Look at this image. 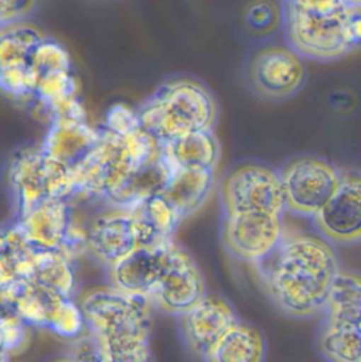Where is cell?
<instances>
[{"label":"cell","instance_id":"obj_1","mask_svg":"<svg viewBox=\"0 0 361 362\" xmlns=\"http://www.w3.org/2000/svg\"><path fill=\"white\" fill-rule=\"evenodd\" d=\"M253 264L272 301L296 318H306L323 310L330 286L340 270L333 247L310 235H283L277 246Z\"/></svg>","mask_w":361,"mask_h":362},{"label":"cell","instance_id":"obj_2","mask_svg":"<svg viewBox=\"0 0 361 362\" xmlns=\"http://www.w3.org/2000/svg\"><path fill=\"white\" fill-rule=\"evenodd\" d=\"M86 329L93 335L98 361L142 362L150 359L153 304L146 296L115 287L89 293L81 303Z\"/></svg>","mask_w":361,"mask_h":362},{"label":"cell","instance_id":"obj_3","mask_svg":"<svg viewBox=\"0 0 361 362\" xmlns=\"http://www.w3.org/2000/svg\"><path fill=\"white\" fill-rule=\"evenodd\" d=\"M136 112L140 127L164 144L195 130L212 129L217 103L202 83L181 78L160 85Z\"/></svg>","mask_w":361,"mask_h":362},{"label":"cell","instance_id":"obj_4","mask_svg":"<svg viewBox=\"0 0 361 362\" xmlns=\"http://www.w3.org/2000/svg\"><path fill=\"white\" fill-rule=\"evenodd\" d=\"M222 215L262 212L282 215L286 211L277 173L259 164H242L231 170L219 188Z\"/></svg>","mask_w":361,"mask_h":362},{"label":"cell","instance_id":"obj_5","mask_svg":"<svg viewBox=\"0 0 361 362\" xmlns=\"http://www.w3.org/2000/svg\"><path fill=\"white\" fill-rule=\"evenodd\" d=\"M277 175L286 211L314 216L336 192L341 173L324 160L304 156L287 161Z\"/></svg>","mask_w":361,"mask_h":362},{"label":"cell","instance_id":"obj_6","mask_svg":"<svg viewBox=\"0 0 361 362\" xmlns=\"http://www.w3.org/2000/svg\"><path fill=\"white\" fill-rule=\"evenodd\" d=\"M344 11L317 14L283 3L282 23L289 47L300 57L317 61L343 57L348 52L343 30Z\"/></svg>","mask_w":361,"mask_h":362},{"label":"cell","instance_id":"obj_7","mask_svg":"<svg viewBox=\"0 0 361 362\" xmlns=\"http://www.w3.org/2000/svg\"><path fill=\"white\" fill-rule=\"evenodd\" d=\"M283 238L279 215L245 212L222 215L221 240L227 252L242 262L256 263Z\"/></svg>","mask_w":361,"mask_h":362},{"label":"cell","instance_id":"obj_8","mask_svg":"<svg viewBox=\"0 0 361 362\" xmlns=\"http://www.w3.org/2000/svg\"><path fill=\"white\" fill-rule=\"evenodd\" d=\"M207 294L204 276L194 259L173 240L166 272L149 296L153 307L180 315Z\"/></svg>","mask_w":361,"mask_h":362},{"label":"cell","instance_id":"obj_9","mask_svg":"<svg viewBox=\"0 0 361 362\" xmlns=\"http://www.w3.org/2000/svg\"><path fill=\"white\" fill-rule=\"evenodd\" d=\"M178 317L185 348L204 361L210 359L224 334L239 321L227 300L210 294H205L197 304Z\"/></svg>","mask_w":361,"mask_h":362},{"label":"cell","instance_id":"obj_10","mask_svg":"<svg viewBox=\"0 0 361 362\" xmlns=\"http://www.w3.org/2000/svg\"><path fill=\"white\" fill-rule=\"evenodd\" d=\"M248 74L253 88L272 99L296 93L306 75L302 57L292 47L283 45H269L256 51Z\"/></svg>","mask_w":361,"mask_h":362},{"label":"cell","instance_id":"obj_11","mask_svg":"<svg viewBox=\"0 0 361 362\" xmlns=\"http://www.w3.org/2000/svg\"><path fill=\"white\" fill-rule=\"evenodd\" d=\"M313 218L330 240L347 243L361 239V175L341 174L336 192Z\"/></svg>","mask_w":361,"mask_h":362},{"label":"cell","instance_id":"obj_12","mask_svg":"<svg viewBox=\"0 0 361 362\" xmlns=\"http://www.w3.org/2000/svg\"><path fill=\"white\" fill-rule=\"evenodd\" d=\"M170 242L157 246H137L122 260L108 267L110 287L149 298L167 269Z\"/></svg>","mask_w":361,"mask_h":362},{"label":"cell","instance_id":"obj_13","mask_svg":"<svg viewBox=\"0 0 361 362\" xmlns=\"http://www.w3.org/2000/svg\"><path fill=\"white\" fill-rule=\"evenodd\" d=\"M137 246L130 209L113 208L110 212L101 215L86 232L85 250L106 269L122 260Z\"/></svg>","mask_w":361,"mask_h":362},{"label":"cell","instance_id":"obj_14","mask_svg":"<svg viewBox=\"0 0 361 362\" xmlns=\"http://www.w3.org/2000/svg\"><path fill=\"white\" fill-rule=\"evenodd\" d=\"M16 279L37 281L64 297L75 298L78 280L72 256L62 249L34 247L25 257L13 264Z\"/></svg>","mask_w":361,"mask_h":362},{"label":"cell","instance_id":"obj_15","mask_svg":"<svg viewBox=\"0 0 361 362\" xmlns=\"http://www.w3.org/2000/svg\"><path fill=\"white\" fill-rule=\"evenodd\" d=\"M16 221L34 247L62 249L67 252L72 226L69 201L42 199L23 215L16 216Z\"/></svg>","mask_w":361,"mask_h":362},{"label":"cell","instance_id":"obj_16","mask_svg":"<svg viewBox=\"0 0 361 362\" xmlns=\"http://www.w3.org/2000/svg\"><path fill=\"white\" fill-rule=\"evenodd\" d=\"M177 168L163 151L150 163L130 171L120 184L110 191L105 202L113 208L130 209L140 201L163 194Z\"/></svg>","mask_w":361,"mask_h":362},{"label":"cell","instance_id":"obj_17","mask_svg":"<svg viewBox=\"0 0 361 362\" xmlns=\"http://www.w3.org/2000/svg\"><path fill=\"white\" fill-rule=\"evenodd\" d=\"M7 181L13 194L16 216L47 199L45 156L37 150H24L10 163Z\"/></svg>","mask_w":361,"mask_h":362},{"label":"cell","instance_id":"obj_18","mask_svg":"<svg viewBox=\"0 0 361 362\" xmlns=\"http://www.w3.org/2000/svg\"><path fill=\"white\" fill-rule=\"evenodd\" d=\"M101 129L86 120H52L40 146V151L65 165L76 164L99 140Z\"/></svg>","mask_w":361,"mask_h":362},{"label":"cell","instance_id":"obj_19","mask_svg":"<svg viewBox=\"0 0 361 362\" xmlns=\"http://www.w3.org/2000/svg\"><path fill=\"white\" fill-rule=\"evenodd\" d=\"M130 214L139 246H157L170 242L181 219L174 205L163 194L140 201L130 208Z\"/></svg>","mask_w":361,"mask_h":362},{"label":"cell","instance_id":"obj_20","mask_svg":"<svg viewBox=\"0 0 361 362\" xmlns=\"http://www.w3.org/2000/svg\"><path fill=\"white\" fill-rule=\"evenodd\" d=\"M11 311L30 328L47 329L57 303L64 297L59 293L28 279L8 281Z\"/></svg>","mask_w":361,"mask_h":362},{"label":"cell","instance_id":"obj_21","mask_svg":"<svg viewBox=\"0 0 361 362\" xmlns=\"http://www.w3.org/2000/svg\"><path fill=\"white\" fill-rule=\"evenodd\" d=\"M161 146L170 163L180 170L214 171L221 156L212 129L195 130Z\"/></svg>","mask_w":361,"mask_h":362},{"label":"cell","instance_id":"obj_22","mask_svg":"<svg viewBox=\"0 0 361 362\" xmlns=\"http://www.w3.org/2000/svg\"><path fill=\"white\" fill-rule=\"evenodd\" d=\"M214 181V171L177 168L163 195L174 205L183 219L207 202L212 192Z\"/></svg>","mask_w":361,"mask_h":362},{"label":"cell","instance_id":"obj_23","mask_svg":"<svg viewBox=\"0 0 361 362\" xmlns=\"http://www.w3.org/2000/svg\"><path fill=\"white\" fill-rule=\"evenodd\" d=\"M321 311L328 322L361 324V276L338 270Z\"/></svg>","mask_w":361,"mask_h":362},{"label":"cell","instance_id":"obj_24","mask_svg":"<svg viewBox=\"0 0 361 362\" xmlns=\"http://www.w3.org/2000/svg\"><path fill=\"white\" fill-rule=\"evenodd\" d=\"M265 338L253 325L236 321L221 338L208 361L259 362L265 358Z\"/></svg>","mask_w":361,"mask_h":362},{"label":"cell","instance_id":"obj_25","mask_svg":"<svg viewBox=\"0 0 361 362\" xmlns=\"http://www.w3.org/2000/svg\"><path fill=\"white\" fill-rule=\"evenodd\" d=\"M319 348L334 362H361V324L324 321Z\"/></svg>","mask_w":361,"mask_h":362},{"label":"cell","instance_id":"obj_26","mask_svg":"<svg viewBox=\"0 0 361 362\" xmlns=\"http://www.w3.org/2000/svg\"><path fill=\"white\" fill-rule=\"evenodd\" d=\"M44 34L28 23H10L0 28V68L27 64L34 45Z\"/></svg>","mask_w":361,"mask_h":362},{"label":"cell","instance_id":"obj_27","mask_svg":"<svg viewBox=\"0 0 361 362\" xmlns=\"http://www.w3.org/2000/svg\"><path fill=\"white\" fill-rule=\"evenodd\" d=\"M75 95H78V83L71 69H58L38 76L33 99L44 112L51 105Z\"/></svg>","mask_w":361,"mask_h":362},{"label":"cell","instance_id":"obj_28","mask_svg":"<svg viewBox=\"0 0 361 362\" xmlns=\"http://www.w3.org/2000/svg\"><path fill=\"white\" fill-rule=\"evenodd\" d=\"M47 329H50L57 337L68 341L78 338L86 331V322L82 307L76 304L74 298L62 297L57 303L50 317Z\"/></svg>","mask_w":361,"mask_h":362},{"label":"cell","instance_id":"obj_29","mask_svg":"<svg viewBox=\"0 0 361 362\" xmlns=\"http://www.w3.org/2000/svg\"><path fill=\"white\" fill-rule=\"evenodd\" d=\"M28 62L38 75L58 69H71V58L65 47L45 35L31 49Z\"/></svg>","mask_w":361,"mask_h":362},{"label":"cell","instance_id":"obj_30","mask_svg":"<svg viewBox=\"0 0 361 362\" xmlns=\"http://www.w3.org/2000/svg\"><path fill=\"white\" fill-rule=\"evenodd\" d=\"M38 76L30 62L3 66L0 68V90L13 99H33Z\"/></svg>","mask_w":361,"mask_h":362},{"label":"cell","instance_id":"obj_31","mask_svg":"<svg viewBox=\"0 0 361 362\" xmlns=\"http://www.w3.org/2000/svg\"><path fill=\"white\" fill-rule=\"evenodd\" d=\"M243 23L253 34L265 35L279 24L277 8L269 0L251 1L243 10Z\"/></svg>","mask_w":361,"mask_h":362},{"label":"cell","instance_id":"obj_32","mask_svg":"<svg viewBox=\"0 0 361 362\" xmlns=\"http://www.w3.org/2000/svg\"><path fill=\"white\" fill-rule=\"evenodd\" d=\"M30 327L14 313L0 317V348L10 356L23 348L27 341Z\"/></svg>","mask_w":361,"mask_h":362},{"label":"cell","instance_id":"obj_33","mask_svg":"<svg viewBox=\"0 0 361 362\" xmlns=\"http://www.w3.org/2000/svg\"><path fill=\"white\" fill-rule=\"evenodd\" d=\"M139 127H140V122H139L137 112L132 110L130 107L122 103L113 105L106 112V116L103 120V129L113 134L123 136Z\"/></svg>","mask_w":361,"mask_h":362},{"label":"cell","instance_id":"obj_34","mask_svg":"<svg viewBox=\"0 0 361 362\" xmlns=\"http://www.w3.org/2000/svg\"><path fill=\"white\" fill-rule=\"evenodd\" d=\"M344 40L348 51L361 47V3H348L343 17Z\"/></svg>","mask_w":361,"mask_h":362},{"label":"cell","instance_id":"obj_35","mask_svg":"<svg viewBox=\"0 0 361 362\" xmlns=\"http://www.w3.org/2000/svg\"><path fill=\"white\" fill-rule=\"evenodd\" d=\"M48 122L52 120H85V110L82 103L78 99V95L69 96L67 99H62L50 107H47L44 112Z\"/></svg>","mask_w":361,"mask_h":362},{"label":"cell","instance_id":"obj_36","mask_svg":"<svg viewBox=\"0 0 361 362\" xmlns=\"http://www.w3.org/2000/svg\"><path fill=\"white\" fill-rule=\"evenodd\" d=\"M37 4V0H0V20L4 24L20 21L28 16Z\"/></svg>","mask_w":361,"mask_h":362},{"label":"cell","instance_id":"obj_37","mask_svg":"<svg viewBox=\"0 0 361 362\" xmlns=\"http://www.w3.org/2000/svg\"><path fill=\"white\" fill-rule=\"evenodd\" d=\"M300 10L317 14H334L345 10L347 0H283Z\"/></svg>","mask_w":361,"mask_h":362},{"label":"cell","instance_id":"obj_38","mask_svg":"<svg viewBox=\"0 0 361 362\" xmlns=\"http://www.w3.org/2000/svg\"><path fill=\"white\" fill-rule=\"evenodd\" d=\"M13 313L11 311V301L8 293V283L0 284V317Z\"/></svg>","mask_w":361,"mask_h":362},{"label":"cell","instance_id":"obj_39","mask_svg":"<svg viewBox=\"0 0 361 362\" xmlns=\"http://www.w3.org/2000/svg\"><path fill=\"white\" fill-rule=\"evenodd\" d=\"M14 279L16 277H14V273H13L10 264L0 257V284L8 283V281H11Z\"/></svg>","mask_w":361,"mask_h":362},{"label":"cell","instance_id":"obj_40","mask_svg":"<svg viewBox=\"0 0 361 362\" xmlns=\"http://www.w3.org/2000/svg\"><path fill=\"white\" fill-rule=\"evenodd\" d=\"M10 359V356L0 348V361H8Z\"/></svg>","mask_w":361,"mask_h":362},{"label":"cell","instance_id":"obj_41","mask_svg":"<svg viewBox=\"0 0 361 362\" xmlns=\"http://www.w3.org/2000/svg\"><path fill=\"white\" fill-rule=\"evenodd\" d=\"M347 3H361V0H347Z\"/></svg>","mask_w":361,"mask_h":362},{"label":"cell","instance_id":"obj_42","mask_svg":"<svg viewBox=\"0 0 361 362\" xmlns=\"http://www.w3.org/2000/svg\"><path fill=\"white\" fill-rule=\"evenodd\" d=\"M1 27H3V23H1V20H0V28H1Z\"/></svg>","mask_w":361,"mask_h":362}]
</instances>
